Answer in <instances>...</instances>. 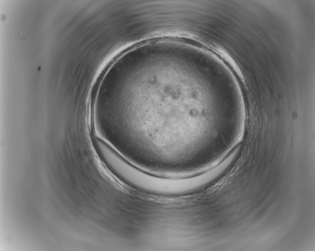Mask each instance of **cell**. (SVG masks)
I'll return each mask as SVG.
<instances>
[{
	"mask_svg": "<svg viewBox=\"0 0 315 251\" xmlns=\"http://www.w3.org/2000/svg\"><path fill=\"white\" fill-rule=\"evenodd\" d=\"M92 143L106 167L117 179L133 188L160 196L180 195L198 190L199 182L195 176L165 177L150 174L128 162L101 138L94 137Z\"/></svg>",
	"mask_w": 315,
	"mask_h": 251,
	"instance_id": "cell-1",
	"label": "cell"
}]
</instances>
